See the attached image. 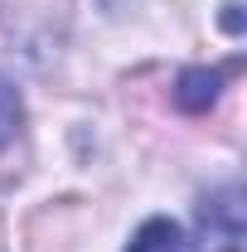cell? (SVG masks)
Masks as SVG:
<instances>
[{"instance_id":"obj_1","label":"cell","mask_w":247,"mask_h":252,"mask_svg":"<svg viewBox=\"0 0 247 252\" xmlns=\"http://www.w3.org/2000/svg\"><path fill=\"white\" fill-rule=\"evenodd\" d=\"M199 223H204V233L218 252H238L243 248V189L223 185L218 194H209L199 204Z\"/></svg>"},{"instance_id":"obj_2","label":"cell","mask_w":247,"mask_h":252,"mask_svg":"<svg viewBox=\"0 0 247 252\" xmlns=\"http://www.w3.org/2000/svg\"><path fill=\"white\" fill-rule=\"evenodd\" d=\"M126 252H194V243H189V233L180 228V223L151 219V223H141V233L131 238Z\"/></svg>"},{"instance_id":"obj_3","label":"cell","mask_w":247,"mask_h":252,"mask_svg":"<svg viewBox=\"0 0 247 252\" xmlns=\"http://www.w3.org/2000/svg\"><path fill=\"white\" fill-rule=\"evenodd\" d=\"M218 83H223V78H218V73H204V68H194V73H185V78H180V107H189V112H199V107H209V102H214L218 97Z\"/></svg>"},{"instance_id":"obj_4","label":"cell","mask_w":247,"mask_h":252,"mask_svg":"<svg viewBox=\"0 0 247 252\" xmlns=\"http://www.w3.org/2000/svg\"><path fill=\"white\" fill-rule=\"evenodd\" d=\"M20 93L10 88V78H0V146H10L15 141V131H20Z\"/></svg>"}]
</instances>
